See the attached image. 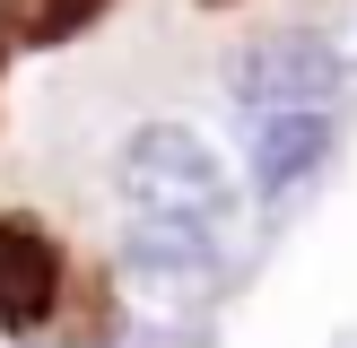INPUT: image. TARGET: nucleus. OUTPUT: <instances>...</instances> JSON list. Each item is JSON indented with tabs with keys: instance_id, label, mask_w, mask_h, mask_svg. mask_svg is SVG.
Listing matches in <instances>:
<instances>
[{
	"instance_id": "f257e3e1",
	"label": "nucleus",
	"mask_w": 357,
	"mask_h": 348,
	"mask_svg": "<svg viewBox=\"0 0 357 348\" xmlns=\"http://www.w3.org/2000/svg\"><path fill=\"white\" fill-rule=\"evenodd\" d=\"M114 174H122V200L157 209V218L227 226V209H236V174H227V157L209 148L192 122H149V131H131Z\"/></svg>"
},
{
	"instance_id": "f03ea898",
	"label": "nucleus",
	"mask_w": 357,
	"mask_h": 348,
	"mask_svg": "<svg viewBox=\"0 0 357 348\" xmlns=\"http://www.w3.org/2000/svg\"><path fill=\"white\" fill-rule=\"evenodd\" d=\"M331 87H340V44L323 26H271L227 70V96L244 113H296V104H323Z\"/></svg>"
},
{
	"instance_id": "7ed1b4c3",
	"label": "nucleus",
	"mask_w": 357,
	"mask_h": 348,
	"mask_svg": "<svg viewBox=\"0 0 357 348\" xmlns=\"http://www.w3.org/2000/svg\"><path fill=\"white\" fill-rule=\"evenodd\" d=\"M122 261H131L139 287H209V270H218V226L201 218H157V209H139L131 235H122Z\"/></svg>"
},
{
	"instance_id": "20e7f679",
	"label": "nucleus",
	"mask_w": 357,
	"mask_h": 348,
	"mask_svg": "<svg viewBox=\"0 0 357 348\" xmlns=\"http://www.w3.org/2000/svg\"><path fill=\"white\" fill-rule=\"evenodd\" d=\"M331 157V113L323 104H296V113H261V139H253V191L261 200H288L296 183H314Z\"/></svg>"
},
{
	"instance_id": "39448f33",
	"label": "nucleus",
	"mask_w": 357,
	"mask_h": 348,
	"mask_svg": "<svg viewBox=\"0 0 357 348\" xmlns=\"http://www.w3.org/2000/svg\"><path fill=\"white\" fill-rule=\"evenodd\" d=\"M61 296V253H52L44 226L26 218H0V322L9 331H35Z\"/></svg>"
},
{
	"instance_id": "423d86ee",
	"label": "nucleus",
	"mask_w": 357,
	"mask_h": 348,
	"mask_svg": "<svg viewBox=\"0 0 357 348\" xmlns=\"http://www.w3.org/2000/svg\"><path fill=\"white\" fill-rule=\"evenodd\" d=\"M331 348H357V331H340V340H331Z\"/></svg>"
}]
</instances>
